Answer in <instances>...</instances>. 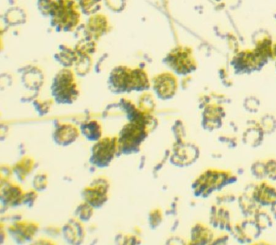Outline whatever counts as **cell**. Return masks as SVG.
Segmentation results:
<instances>
[{
  "label": "cell",
  "mask_w": 276,
  "mask_h": 245,
  "mask_svg": "<svg viewBox=\"0 0 276 245\" xmlns=\"http://www.w3.org/2000/svg\"><path fill=\"white\" fill-rule=\"evenodd\" d=\"M81 10L76 0H57L50 24L58 32H72L80 25Z\"/></svg>",
  "instance_id": "cell-1"
},
{
  "label": "cell",
  "mask_w": 276,
  "mask_h": 245,
  "mask_svg": "<svg viewBox=\"0 0 276 245\" xmlns=\"http://www.w3.org/2000/svg\"><path fill=\"white\" fill-rule=\"evenodd\" d=\"M75 72L63 68L55 75L51 86V94L57 103H72L79 95Z\"/></svg>",
  "instance_id": "cell-2"
},
{
  "label": "cell",
  "mask_w": 276,
  "mask_h": 245,
  "mask_svg": "<svg viewBox=\"0 0 276 245\" xmlns=\"http://www.w3.org/2000/svg\"><path fill=\"white\" fill-rule=\"evenodd\" d=\"M132 69L126 65H117L109 74V89L114 94H120L130 92L132 85Z\"/></svg>",
  "instance_id": "cell-3"
},
{
  "label": "cell",
  "mask_w": 276,
  "mask_h": 245,
  "mask_svg": "<svg viewBox=\"0 0 276 245\" xmlns=\"http://www.w3.org/2000/svg\"><path fill=\"white\" fill-rule=\"evenodd\" d=\"M110 31L108 17L102 14H95L88 19L84 27L83 36L86 39L98 41Z\"/></svg>",
  "instance_id": "cell-4"
},
{
  "label": "cell",
  "mask_w": 276,
  "mask_h": 245,
  "mask_svg": "<svg viewBox=\"0 0 276 245\" xmlns=\"http://www.w3.org/2000/svg\"><path fill=\"white\" fill-rule=\"evenodd\" d=\"M115 138L112 141L108 138L98 143L93 148L91 162L99 167L108 166L115 153Z\"/></svg>",
  "instance_id": "cell-5"
},
{
  "label": "cell",
  "mask_w": 276,
  "mask_h": 245,
  "mask_svg": "<svg viewBox=\"0 0 276 245\" xmlns=\"http://www.w3.org/2000/svg\"><path fill=\"white\" fill-rule=\"evenodd\" d=\"M21 82L26 89L39 91L44 83V74L37 65H26L18 70Z\"/></svg>",
  "instance_id": "cell-6"
},
{
  "label": "cell",
  "mask_w": 276,
  "mask_h": 245,
  "mask_svg": "<svg viewBox=\"0 0 276 245\" xmlns=\"http://www.w3.org/2000/svg\"><path fill=\"white\" fill-rule=\"evenodd\" d=\"M78 54L74 48L69 47L64 44L58 46V51L55 53L53 58L57 63L65 68L74 66L78 59Z\"/></svg>",
  "instance_id": "cell-7"
},
{
  "label": "cell",
  "mask_w": 276,
  "mask_h": 245,
  "mask_svg": "<svg viewBox=\"0 0 276 245\" xmlns=\"http://www.w3.org/2000/svg\"><path fill=\"white\" fill-rule=\"evenodd\" d=\"M27 15L25 10L19 6L10 7L3 15V22L8 27H17L27 22Z\"/></svg>",
  "instance_id": "cell-8"
},
{
  "label": "cell",
  "mask_w": 276,
  "mask_h": 245,
  "mask_svg": "<svg viewBox=\"0 0 276 245\" xmlns=\"http://www.w3.org/2000/svg\"><path fill=\"white\" fill-rule=\"evenodd\" d=\"M154 90L160 98H168L174 91V81L171 75L163 74L154 78Z\"/></svg>",
  "instance_id": "cell-9"
},
{
  "label": "cell",
  "mask_w": 276,
  "mask_h": 245,
  "mask_svg": "<svg viewBox=\"0 0 276 245\" xmlns=\"http://www.w3.org/2000/svg\"><path fill=\"white\" fill-rule=\"evenodd\" d=\"M78 134L77 128L73 126L64 125L57 129L54 134V139L58 144L65 146L76 141Z\"/></svg>",
  "instance_id": "cell-10"
},
{
  "label": "cell",
  "mask_w": 276,
  "mask_h": 245,
  "mask_svg": "<svg viewBox=\"0 0 276 245\" xmlns=\"http://www.w3.org/2000/svg\"><path fill=\"white\" fill-rule=\"evenodd\" d=\"M132 76V91L146 90L149 88V81L148 75L144 70L141 68L132 69L131 71Z\"/></svg>",
  "instance_id": "cell-11"
},
{
  "label": "cell",
  "mask_w": 276,
  "mask_h": 245,
  "mask_svg": "<svg viewBox=\"0 0 276 245\" xmlns=\"http://www.w3.org/2000/svg\"><path fill=\"white\" fill-rule=\"evenodd\" d=\"M74 66V72L80 77H84L90 72L92 59L89 55H80L78 57Z\"/></svg>",
  "instance_id": "cell-12"
},
{
  "label": "cell",
  "mask_w": 276,
  "mask_h": 245,
  "mask_svg": "<svg viewBox=\"0 0 276 245\" xmlns=\"http://www.w3.org/2000/svg\"><path fill=\"white\" fill-rule=\"evenodd\" d=\"M77 3L83 15L91 16L101 10L102 0H79Z\"/></svg>",
  "instance_id": "cell-13"
},
{
  "label": "cell",
  "mask_w": 276,
  "mask_h": 245,
  "mask_svg": "<svg viewBox=\"0 0 276 245\" xmlns=\"http://www.w3.org/2000/svg\"><path fill=\"white\" fill-rule=\"evenodd\" d=\"M74 48L77 52L78 56H80V55L91 56V55L94 54L96 51V41L84 37L76 43Z\"/></svg>",
  "instance_id": "cell-14"
},
{
  "label": "cell",
  "mask_w": 276,
  "mask_h": 245,
  "mask_svg": "<svg viewBox=\"0 0 276 245\" xmlns=\"http://www.w3.org/2000/svg\"><path fill=\"white\" fill-rule=\"evenodd\" d=\"M82 134L91 141H96L101 137V128L96 122H91L89 124L82 125Z\"/></svg>",
  "instance_id": "cell-15"
},
{
  "label": "cell",
  "mask_w": 276,
  "mask_h": 245,
  "mask_svg": "<svg viewBox=\"0 0 276 245\" xmlns=\"http://www.w3.org/2000/svg\"><path fill=\"white\" fill-rule=\"evenodd\" d=\"M57 0H38L37 7L39 13L44 17H51L56 8Z\"/></svg>",
  "instance_id": "cell-16"
},
{
  "label": "cell",
  "mask_w": 276,
  "mask_h": 245,
  "mask_svg": "<svg viewBox=\"0 0 276 245\" xmlns=\"http://www.w3.org/2000/svg\"><path fill=\"white\" fill-rule=\"evenodd\" d=\"M105 6L113 13H121L125 10L127 0H104Z\"/></svg>",
  "instance_id": "cell-17"
},
{
  "label": "cell",
  "mask_w": 276,
  "mask_h": 245,
  "mask_svg": "<svg viewBox=\"0 0 276 245\" xmlns=\"http://www.w3.org/2000/svg\"><path fill=\"white\" fill-rule=\"evenodd\" d=\"M262 129L266 134H272L276 129V120L272 115H267L262 119Z\"/></svg>",
  "instance_id": "cell-18"
},
{
  "label": "cell",
  "mask_w": 276,
  "mask_h": 245,
  "mask_svg": "<svg viewBox=\"0 0 276 245\" xmlns=\"http://www.w3.org/2000/svg\"><path fill=\"white\" fill-rule=\"evenodd\" d=\"M267 177L271 180L276 181V161L270 160L265 165Z\"/></svg>",
  "instance_id": "cell-19"
},
{
  "label": "cell",
  "mask_w": 276,
  "mask_h": 245,
  "mask_svg": "<svg viewBox=\"0 0 276 245\" xmlns=\"http://www.w3.org/2000/svg\"><path fill=\"white\" fill-rule=\"evenodd\" d=\"M108 53H105V54L102 55V56L99 58V60H98L97 63L95 65V72H96V73H99L100 71H101V65H102L101 63L108 58Z\"/></svg>",
  "instance_id": "cell-20"
},
{
  "label": "cell",
  "mask_w": 276,
  "mask_h": 245,
  "mask_svg": "<svg viewBox=\"0 0 276 245\" xmlns=\"http://www.w3.org/2000/svg\"><path fill=\"white\" fill-rule=\"evenodd\" d=\"M272 212L276 218V200L272 203Z\"/></svg>",
  "instance_id": "cell-21"
},
{
  "label": "cell",
  "mask_w": 276,
  "mask_h": 245,
  "mask_svg": "<svg viewBox=\"0 0 276 245\" xmlns=\"http://www.w3.org/2000/svg\"><path fill=\"white\" fill-rule=\"evenodd\" d=\"M275 55H276V45H275Z\"/></svg>",
  "instance_id": "cell-22"
},
{
  "label": "cell",
  "mask_w": 276,
  "mask_h": 245,
  "mask_svg": "<svg viewBox=\"0 0 276 245\" xmlns=\"http://www.w3.org/2000/svg\"><path fill=\"white\" fill-rule=\"evenodd\" d=\"M76 1L78 2V1H79V0H76Z\"/></svg>",
  "instance_id": "cell-23"
}]
</instances>
